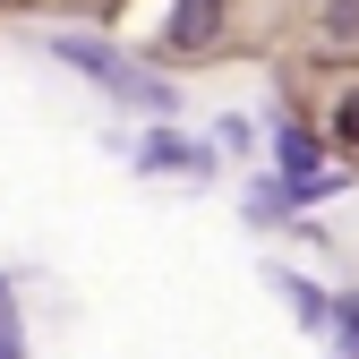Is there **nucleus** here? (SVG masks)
<instances>
[{
	"mask_svg": "<svg viewBox=\"0 0 359 359\" xmlns=\"http://www.w3.org/2000/svg\"><path fill=\"white\" fill-rule=\"evenodd\" d=\"M52 52H60V60H77L86 77L103 86V95H120V103H137V111H171V86H154L146 69H128L120 52H103V43H86V34H52Z\"/></svg>",
	"mask_w": 359,
	"mask_h": 359,
	"instance_id": "f257e3e1",
	"label": "nucleus"
},
{
	"mask_svg": "<svg viewBox=\"0 0 359 359\" xmlns=\"http://www.w3.org/2000/svg\"><path fill=\"white\" fill-rule=\"evenodd\" d=\"M222 34V0H171V52H205Z\"/></svg>",
	"mask_w": 359,
	"mask_h": 359,
	"instance_id": "f03ea898",
	"label": "nucleus"
},
{
	"mask_svg": "<svg viewBox=\"0 0 359 359\" xmlns=\"http://www.w3.org/2000/svg\"><path fill=\"white\" fill-rule=\"evenodd\" d=\"M205 146H189V137H171V128H163V137H146V154H137V171H180V180H205Z\"/></svg>",
	"mask_w": 359,
	"mask_h": 359,
	"instance_id": "7ed1b4c3",
	"label": "nucleus"
},
{
	"mask_svg": "<svg viewBox=\"0 0 359 359\" xmlns=\"http://www.w3.org/2000/svg\"><path fill=\"white\" fill-rule=\"evenodd\" d=\"M0 359H26V325H18V308H9V291H0Z\"/></svg>",
	"mask_w": 359,
	"mask_h": 359,
	"instance_id": "20e7f679",
	"label": "nucleus"
},
{
	"mask_svg": "<svg viewBox=\"0 0 359 359\" xmlns=\"http://www.w3.org/2000/svg\"><path fill=\"white\" fill-rule=\"evenodd\" d=\"M325 34H342V43L359 34V0H325Z\"/></svg>",
	"mask_w": 359,
	"mask_h": 359,
	"instance_id": "39448f33",
	"label": "nucleus"
},
{
	"mask_svg": "<svg viewBox=\"0 0 359 359\" xmlns=\"http://www.w3.org/2000/svg\"><path fill=\"white\" fill-rule=\"evenodd\" d=\"M334 137H342V146H359V86L334 103Z\"/></svg>",
	"mask_w": 359,
	"mask_h": 359,
	"instance_id": "423d86ee",
	"label": "nucleus"
},
{
	"mask_svg": "<svg viewBox=\"0 0 359 359\" xmlns=\"http://www.w3.org/2000/svg\"><path fill=\"white\" fill-rule=\"evenodd\" d=\"M342 351H359V299H342Z\"/></svg>",
	"mask_w": 359,
	"mask_h": 359,
	"instance_id": "0eeeda50",
	"label": "nucleus"
},
{
	"mask_svg": "<svg viewBox=\"0 0 359 359\" xmlns=\"http://www.w3.org/2000/svg\"><path fill=\"white\" fill-rule=\"evenodd\" d=\"M0 291H9V283H0Z\"/></svg>",
	"mask_w": 359,
	"mask_h": 359,
	"instance_id": "6e6552de",
	"label": "nucleus"
}]
</instances>
